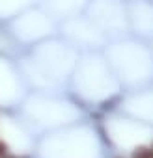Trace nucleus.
Returning <instances> with one entry per match:
<instances>
[{"mask_svg":"<svg viewBox=\"0 0 153 158\" xmlns=\"http://www.w3.org/2000/svg\"><path fill=\"white\" fill-rule=\"evenodd\" d=\"M134 158H153V151L151 149H138L134 152Z\"/></svg>","mask_w":153,"mask_h":158,"instance_id":"f257e3e1","label":"nucleus"},{"mask_svg":"<svg viewBox=\"0 0 153 158\" xmlns=\"http://www.w3.org/2000/svg\"><path fill=\"white\" fill-rule=\"evenodd\" d=\"M4 152H6V145H4V143H2V141H0V156H2V154H4Z\"/></svg>","mask_w":153,"mask_h":158,"instance_id":"f03ea898","label":"nucleus"}]
</instances>
